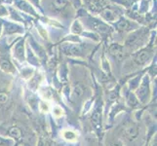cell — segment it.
<instances>
[{"mask_svg": "<svg viewBox=\"0 0 157 146\" xmlns=\"http://www.w3.org/2000/svg\"><path fill=\"white\" fill-rule=\"evenodd\" d=\"M73 94L75 95V96H77V97H80L81 95H83V88H82V86H76L74 89V92H73Z\"/></svg>", "mask_w": 157, "mask_h": 146, "instance_id": "obj_10", "label": "cell"}, {"mask_svg": "<svg viewBox=\"0 0 157 146\" xmlns=\"http://www.w3.org/2000/svg\"><path fill=\"white\" fill-rule=\"evenodd\" d=\"M111 146H123V144L121 142H114L111 144Z\"/></svg>", "mask_w": 157, "mask_h": 146, "instance_id": "obj_16", "label": "cell"}, {"mask_svg": "<svg viewBox=\"0 0 157 146\" xmlns=\"http://www.w3.org/2000/svg\"><path fill=\"white\" fill-rule=\"evenodd\" d=\"M68 5V2L67 0H54L52 2V6L54 10L57 12H62L63 10H64Z\"/></svg>", "mask_w": 157, "mask_h": 146, "instance_id": "obj_3", "label": "cell"}, {"mask_svg": "<svg viewBox=\"0 0 157 146\" xmlns=\"http://www.w3.org/2000/svg\"><path fill=\"white\" fill-rule=\"evenodd\" d=\"M101 16L104 17L106 21H114L117 17V15L115 14V12L113 11L112 9H109V8H106L105 9L104 11H102V13H101Z\"/></svg>", "mask_w": 157, "mask_h": 146, "instance_id": "obj_5", "label": "cell"}, {"mask_svg": "<svg viewBox=\"0 0 157 146\" xmlns=\"http://www.w3.org/2000/svg\"><path fill=\"white\" fill-rule=\"evenodd\" d=\"M50 141L48 140L47 138H41L40 139V142H39V145L38 146H50Z\"/></svg>", "mask_w": 157, "mask_h": 146, "instance_id": "obj_13", "label": "cell"}, {"mask_svg": "<svg viewBox=\"0 0 157 146\" xmlns=\"http://www.w3.org/2000/svg\"><path fill=\"white\" fill-rule=\"evenodd\" d=\"M130 26V24H129V21H119V23L117 24V28L120 29V30H124V29H127Z\"/></svg>", "mask_w": 157, "mask_h": 146, "instance_id": "obj_9", "label": "cell"}, {"mask_svg": "<svg viewBox=\"0 0 157 146\" xmlns=\"http://www.w3.org/2000/svg\"><path fill=\"white\" fill-rule=\"evenodd\" d=\"M8 99V96L6 94L4 93H0V103H5Z\"/></svg>", "mask_w": 157, "mask_h": 146, "instance_id": "obj_14", "label": "cell"}, {"mask_svg": "<svg viewBox=\"0 0 157 146\" xmlns=\"http://www.w3.org/2000/svg\"><path fill=\"white\" fill-rule=\"evenodd\" d=\"M125 133H126V136L130 139H135L139 134L138 127L136 125H129L125 129Z\"/></svg>", "mask_w": 157, "mask_h": 146, "instance_id": "obj_4", "label": "cell"}, {"mask_svg": "<svg viewBox=\"0 0 157 146\" xmlns=\"http://www.w3.org/2000/svg\"><path fill=\"white\" fill-rule=\"evenodd\" d=\"M150 58H151V53H149L147 51H143L136 56V58H135V62H136L138 64H140V66H143V64H145L147 62H149Z\"/></svg>", "mask_w": 157, "mask_h": 146, "instance_id": "obj_1", "label": "cell"}, {"mask_svg": "<svg viewBox=\"0 0 157 146\" xmlns=\"http://www.w3.org/2000/svg\"><path fill=\"white\" fill-rule=\"evenodd\" d=\"M0 66H1L2 70H4V71H6V72H13L15 70L11 62L6 57H3V56L0 57Z\"/></svg>", "mask_w": 157, "mask_h": 146, "instance_id": "obj_2", "label": "cell"}, {"mask_svg": "<svg viewBox=\"0 0 157 146\" xmlns=\"http://www.w3.org/2000/svg\"><path fill=\"white\" fill-rule=\"evenodd\" d=\"M110 52L111 54H113V55H116L117 57L118 56H120L121 55V53H122V48L120 46H118V45H112L110 47Z\"/></svg>", "mask_w": 157, "mask_h": 146, "instance_id": "obj_8", "label": "cell"}, {"mask_svg": "<svg viewBox=\"0 0 157 146\" xmlns=\"http://www.w3.org/2000/svg\"><path fill=\"white\" fill-rule=\"evenodd\" d=\"M10 136H12L13 137H19L21 136L20 129L17 128H12L10 129Z\"/></svg>", "mask_w": 157, "mask_h": 146, "instance_id": "obj_11", "label": "cell"}, {"mask_svg": "<svg viewBox=\"0 0 157 146\" xmlns=\"http://www.w3.org/2000/svg\"><path fill=\"white\" fill-rule=\"evenodd\" d=\"M53 113H54V114H55L56 116H61V115L63 114V110L61 109V108L56 107V108H54Z\"/></svg>", "mask_w": 157, "mask_h": 146, "instance_id": "obj_15", "label": "cell"}, {"mask_svg": "<svg viewBox=\"0 0 157 146\" xmlns=\"http://www.w3.org/2000/svg\"><path fill=\"white\" fill-rule=\"evenodd\" d=\"M72 31L74 32V33H80V32H81V26H80L79 23H77V21H75V23L73 24Z\"/></svg>", "mask_w": 157, "mask_h": 146, "instance_id": "obj_12", "label": "cell"}, {"mask_svg": "<svg viewBox=\"0 0 157 146\" xmlns=\"http://www.w3.org/2000/svg\"><path fill=\"white\" fill-rule=\"evenodd\" d=\"M63 137L64 139L69 140V141H74L76 139V133L72 131H64L63 133Z\"/></svg>", "mask_w": 157, "mask_h": 146, "instance_id": "obj_7", "label": "cell"}, {"mask_svg": "<svg viewBox=\"0 0 157 146\" xmlns=\"http://www.w3.org/2000/svg\"><path fill=\"white\" fill-rule=\"evenodd\" d=\"M93 28L97 30H99L100 32H106L108 31V28L102 23H100L99 21H93Z\"/></svg>", "mask_w": 157, "mask_h": 146, "instance_id": "obj_6", "label": "cell"}]
</instances>
